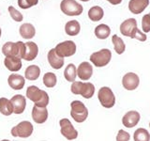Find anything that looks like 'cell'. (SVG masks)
Masks as SVG:
<instances>
[{"instance_id": "obj_11", "label": "cell", "mask_w": 150, "mask_h": 141, "mask_svg": "<svg viewBox=\"0 0 150 141\" xmlns=\"http://www.w3.org/2000/svg\"><path fill=\"white\" fill-rule=\"evenodd\" d=\"M61 135L65 136L68 140H73L78 137V132L69 119H62L59 121Z\"/></svg>"}, {"instance_id": "obj_3", "label": "cell", "mask_w": 150, "mask_h": 141, "mask_svg": "<svg viewBox=\"0 0 150 141\" xmlns=\"http://www.w3.org/2000/svg\"><path fill=\"white\" fill-rule=\"evenodd\" d=\"M25 43L23 41H8L2 46V53L6 56H16L19 58H23L25 56Z\"/></svg>"}, {"instance_id": "obj_34", "label": "cell", "mask_w": 150, "mask_h": 141, "mask_svg": "<svg viewBox=\"0 0 150 141\" xmlns=\"http://www.w3.org/2000/svg\"><path fill=\"white\" fill-rule=\"evenodd\" d=\"M142 28L144 33L150 32V12L143 16L142 19Z\"/></svg>"}, {"instance_id": "obj_37", "label": "cell", "mask_w": 150, "mask_h": 141, "mask_svg": "<svg viewBox=\"0 0 150 141\" xmlns=\"http://www.w3.org/2000/svg\"><path fill=\"white\" fill-rule=\"evenodd\" d=\"M1 141H11V140H8V139H3V140H1Z\"/></svg>"}, {"instance_id": "obj_18", "label": "cell", "mask_w": 150, "mask_h": 141, "mask_svg": "<svg viewBox=\"0 0 150 141\" xmlns=\"http://www.w3.org/2000/svg\"><path fill=\"white\" fill-rule=\"evenodd\" d=\"M8 86L11 87L14 90H21V89L25 87V79L23 76L17 73H12L8 78Z\"/></svg>"}, {"instance_id": "obj_33", "label": "cell", "mask_w": 150, "mask_h": 141, "mask_svg": "<svg viewBox=\"0 0 150 141\" xmlns=\"http://www.w3.org/2000/svg\"><path fill=\"white\" fill-rule=\"evenodd\" d=\"M39 3V0H18V5L21 9H26Z\"/></svg>"}, {"instance_id": "obj_6", "label": "cell", "mask_w": 150, "mask_h": 141, "mask_svg": "<svg viewBox=\"0 0 150 141\" xmlns=\"http://www.w3.org/2000/svg\"><path fill=\"white\" fill-rule=\"evenodd\" d=\"M60 9L68 16H79L83 11L82 5L75 0H62L60 3Z\"/></svg>"}, {"instance_id": "obj_4", "label": "cell", "mask_w": 150, "mask_h": 141, "mask_svg": "<svg viewBox=\"0 0 150 141\" xmlns=\"http://www.w3.org/2000/svg\"><path fill=\"white\" fill-rule=\"evenodd\" d=\"M70 90L75 95H82L84 99H90L95 93V86L90 82L74 81L70 87Z\"/></svg>"}, {"instance_id": "obj_32", "label": "cell", "mask_w": 150, "mask_h": 141, "mask_svg": "<svg viewBox=\"0 0 150 141\" xmlns=\"http://www.w3.org/2000/svg\"><path fill=\"white\" fill-rule=\"evenodd\" d=\"M8 9V12H9V14H11V18L15 22H22L23 21V14L20 11H18L15 8L12 7V6H9Z\"/></svg>"}, {"instance_id": "obj_21", "label": "cell", "mask_w": 150, "mask_h": 141, "mask_svg": "<svg viewBox=\"0 0 150 141\" xmlns=\"http://www.w3.org/2000/svg\"><path fill=\"white\" fill-rule=\"evenodd\" d=\"M38 54H39V47L34 41H27L25 43V52L23 59L26 61H32L34 60Z\"/></svg>"}, {"instance_id": "obj_9", "label": "cell", "mask_w": 150, "mask_h": 141, "mask_svg": "<svg viewBox=\"0 0 150 141\" xmlns=\"http://www.w3.org/2000/svg\"><path fill=\"white\" fill-rule=\"evenodd\" d=\"M98 98L100 105L105 108H112L115 105V96L108 87H102L98 92Z\"/></svg>"}, {"instance_id": "obj_13", "label": "cell", "mask_w": 150, "mask_h": 141, "mask_svg": "<svg viewBox=\"0 0 150 141\" xmlns=\"http://www.w3.org/2000/svg\"><path fill=\"white\" fill-rule=\"evenodd\" d=\"M140 119H141L140 113L137 111L131 110L129 111L128 113H126L124 117L122 118V123L127 128H132V127L138 124Z\"/></svg>"}, {"instance_id": "obj_5", "label": "cell", "mask_w": 150, "mask_h": 141, "mask_svg": "<svg viewBox=\"0 0 150 141\" xmlns=\"http://www.w3.org/2000/svg\"><path fill=\"white\" fill-rule=\"evenodd\" d=\"M70 116L72 119L78 122V123H82V122L86 121V120L88 117V109L87 107L84 105V103L81 101H73L70 103Z\"/></svg>"}, {"instance_id": "obj_12", "label": "cell", "mask_w": 150, "mask_h": 141, "mask_svg": "<svg viewBox=\"0 0 150 141\" xmlns=\"http://www.w3.org/2000/svg\"><path fill=\"white\" fill-rule=\"evenodd\" d=\"M140 84V78L134 73H126L122 78V85L127 90H134L138 88Z\"/></svg>"}, {"instance_id": "obj_36", "label": "cell", "mask_w": 150, "mask_h": 141, "mask_svg": "<svg viewBox=\"0 0 150 141\" xmlns=\"http://www.w3.org/2000/svg\"><path fill=\"white\" fill-rule=\"evenodd\" d=\"M108 2H110L112 5H118L122 2V0H107Z\"/></svg>"}, {"instance_id": "obj_25", "label": "cell", "mask_w": 150, "mask_h": 141, "mask_svg": "<svg viewBox=\"0 0 150 141\" xmlns=\"http://www.w3.org/2000/svg\"><path fill=\"white\" fill-rule=\"evenodd\" d=\"M0 113L4 116H11L13 113V107L11 100L2 97L0 98Z\"/></svg>"}, {"instance_id": "obj_24", "label": "cell", "mask_w": 150, "mask_h": 141, "mask_svg": "<svg viewBox=\"0 0 150 141\" xmlns=\"http://www.w3.org/2000/svg\"><path fill=\"white\" fill-rule=\"evenodd\" d=\"M81 26L77 20L69 21L65 26V31L69 36H76L80 33Z\"/></svg>"}, {"instance_id": "obj_20", "label": "cell", "mask_w": 150, "mask_h": 141, "mask_svg": "<svg viewBox=\"0 0 150 141\" xmlns=\"http://www.w3.org/2000/svg\"><path fill=\"white\" fill-rule=\"evenodd\" d=\"M4 65L11 72H18L22 69V59L16 56H7L4 60Z\"/></svg>"}, {"instance_id": "obj_26", "label": "cell", "mask_w": 150, "mask_h": 141, "mask_svg": "<svg viewBox=\"0 0 150 141\" xmlns=\"http://www.w3.org/2000/svg\"><path fill=\"white\" fill-rule=\"evenodd\" d=\"M104 15V11H103L102 8L98 6H94L88 11V17L93 22L100 21Z\"/></svg>"}, {"instance_id": "obj_23", "label": "cell", "mask_w": 150, "mask_h": 141, "mask_svg": "<svg viewBox=\"0 0 150 141\" xmlns=\"http://www.w3.org/2000/svg\"><path fill=\"white\" fill-rule=\"evenodd\" d=\"M40 75V69L37 65H30L25 69V77L29 81H35Z\"/></svg>"}, {"instance_id": "obj_15", "label": "cell", "mask_w": 150, "mask_h": 141, "mask_svg": "<svg viewBox=\"0 0 150 141\" xmlns=\"http://www.w3.org/2000/svg\"><path fill=\"white\" fill-rule=\"evenodd\" d=\"M93 74V67L92 65L87 62V61H83L78 66L77 68V75L78 77L83 80V81H87L91 78Z\"/></svg>"}, {"instance_id": "obj_16", "label": "cell", "mask_w": 150, "mask_h": 141, "mask_svg": "<svg viewBox=\"0 0 150 141\" xmlns=\"http://www.w3.org/2000/svg\"><path fill=\"white\" fill-rule=\"evenodd\" d=\"M48 110L46 107H39L34 105L32 109V119L36 123L42 124L48 120Z\"/></svg>"}, {"instance_id": "obj_8", "label": "cell", "mask_w": 150, "mask_h": 141, "mask_svg": "<svg viewBox=\"0 0 150 141\" xmlns=\"http://www.w3.org/2000/svg\"><path fill=\"white\" fill-rule=\"evenodd\" d=\"M112 58V52L109 49H101L90 56V61L96 67H104L109 64Z\"/></svg>"}, {"instance_id": "obj_29", "label": "cell", "mask_w": 150, "mask_h": 141, "mask_svg": "<svg viewBox=\"0 0 150 141\" xmlns=\"http://www.w3.org/2000/svg\"><path fill=\"white\" fill-rule=\"evenodd\" d=\"M112 42L114 44L115 51L118 55H122L126 50V45L124 43V41L117 35H114L112 37Z\"/></svg>"}, {"instance_id": "obj_31", "label": "cell", "mask_w": 150, "mask_h": 141, "mask_svg": "<svg viewBox=\"0 0 150 141\" xmlns=\"http://www.w3.org/2000/svg\"><path fill=\"white\" fill-rule=\"evenodd\" d=\"M43 84L46 88H54L55 87L56 82H57V78H56V75L54 73H46L43 75Z\"/></svg>"}, {"instance_id": "obj_1", "label": "cell", "mask_w": 150, "mask_h": 141, "mask_svg": "<svg viewBox=\"0 0 150 141\" xmlns=\"http://www.w3.org/2000/svg\"><path fill=\"white\" fill-rule=\"evenodd\" d=\"M120 32L122 35L129 37L131 39H137L141 41H146V35L140 31L137 27V21L134 18L127 19L120 25Z\"/></svg>"}, {"instance_id": "obj_2", "label": "cell", "mask_w": 150, "mask_h": 141, "mask_svg": "<svg viewBox=\"0 0 150 141\" xmlns=\"http://www.w3.org/2000/svg\"><path fill=\"white\" fill-rule=\"evenodd\" d=\"M26 97L35 103L36 106L46 107L49 105V95L45 90H41L37 86H30L26 89Z\"/></svg>"}, {"instance_id": "obj_27", "label": "cell", "mask_w": 150, "mask_h": 141, "mask_svg": "<svg viewBox=\"0 0 150 141\" xmlns=\"http://www.w3.org/2000/svg\"><path fill=\"white\" fill-rule=\"evenodd\" d=\"M111 34V28L108 26L107 25L104 24H101V25H98L95 28V35L98 39L100 40H105Z\"/></svg>"}, {"instance_id": "obj_10", "label": "cell", "mask_w": 150, "mask_h": 141, "mask_svg": "<svg viewBox=\"0 0 150 141\" xmlns=\"http://www.w3.org/2000/svg\"><path fill=\"white\" fill-rule=\"evenodd\" d=\"M54 50L61 58H69L76 53V44L72 41H65L56 45Z\"/></svg>"}, {"instance_id": "obj_38", "label": "cell", "mask_w": 150, "mask_h": 141, "mask_svg": "<svg viewBox=\"0 0 150 141\" xmlns=\"http://www.w3.org/2000/svg\"><path fill=\"white\" fill-rule=\"evenodd\" d=\"M81 1H83V2H87V1H89V0H81Z\"/></svg>"}, {"instance_id": "obj_40", "label": "cell", "mask_w": 150, "mask_h": 141, "mask_svg": "<svg viewBox=\"0 0 150 141\" xmlns=\"http://www.w3.org/2000/svg\"><path fill=\"white\" fill-rule=\"evenodd\" d=\"M149 126H150V122H149Z\"/></svg>"}, {"instance_id": "obj_28", "label": "cell", "mask_w": 150, "mask_h": 141, "mask_svg": "<svg viewBox=\"0 0 150 141\" xmlns=\"http://www.w3.org/2000/svg\"><path fill=\"white\" fill-rule=\"evenodd\" d=\"M65 79L69 82L73 83L77 76V69L73 63H69L64 70Z\"/></svg>"}, {"instance_id": "obj_14", "label": "cell", "mask_w": 150, "mask_h": 141, "mask_svg": "<svg viewBox=\"0 0 150 141\" xmlns=\"http://www.w3.org/2000/svg\"><path fill=\"white\" fill-rule=\"evenodd\" d=\"M11 103L13 107V113L19 115L25 111L26 107V99L21 94H16L11 99Z\"/></svg>"}, {"instance_id": "obj_22", "label": "cell", "mask_w": 150, "mask_h": 141, "mask_svg": "<svg viewBox=\"0 0 150 141\" xmlns=\"http://www.w3.org/2000/svg\"><path fill=\"white\" fill-rule=\"evenodd\" d=\"M19 32H20V35L22 36V38H23V39L30 40L32 38L35 37L36 29L32 24L25 23V24H23V25L20 26Z\"/></svg>"}, {"instance_id": "obj_35", "label": "cell", "mask_w": 150, "mask_h": 141, "mask_svg": "<svg viewBox=\"0 0 150 141\" xmlns=\"http://www.w3.org/2000/svg\"><path fill=\"white\" fill-rule=\"evenodd\" d=\"M130 135L124 130H119L116 135V141H129Z\"/></svg>"}, {"instance_id": "obj_30", "label": "cell", "mask_w": 150, "mask_h": 141, "mask_svg": "<svg viewBox=\"0 0 150 141\" xmlns=\"http://www.w3.org/2000/svg\"><path fill=\"white\" fill-rule=\"evenodd\" d=\"M134 141H150L149 132L144 128H139L134 132Z\"/></svg>"}, {"instance_id": "obj_7", "label": "cell", "mask_w": 150, "mask_h": 141, "mask_svg": "<svg viewBox=\"0 0 150 141\" xmlns=\"http://www.w3.org/2000/svg\"><path fill=\"white\" fill-rule=\"evenodd\" d=\"M34 127L30 121L23 120L14 126L11 129V133L14 137H21V138H27L33 134Z\"/></svg>"}, {"instance_id": "obj_17", "label": "cell", "mask_w": 150, "mask_h": 141, "mask_svg": "<svg viewBox=\"0 0 150 141\" xmlns=\"http://www.w3.org/2000/svg\"><path fill=\"white\" fill-rule=\"evenodd\" d=\"M47 58H48V62L50 66L54 70H59L64 66V58L59 56L56 52L54 49H51L48 52V55H47Z\"/></svg>"}, {"instance_id": "obj_39", "label": "cell", "mask_w": 150, "mask_h": 141, "mask_svg": "<svg viewBox=\"0 0 150 141\" xmlns=\"http://www.w3.org/2000/svg\"><path fill=\"white\" fill-rule=\"evenodd\" d=\"M0 38H1V28H0Z\"/></svg>"}, {"instance_id": "obj_19", "label": "cell", "mask_w": 150, "mask_h": 141, "mask_svg": "<svg viewBox=\"0 0 150 141\" xmlns=\"http://www.w3.org/2000/svg\"><path fill=\"white\" fill-rule=\"evenodd\" d=\"M149 5V0H130L129 2V9L133 14L142 13Z\"/></svg>"}]
</instances>
